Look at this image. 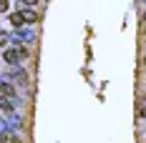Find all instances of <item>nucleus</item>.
<instances>
[{
  "label": "nucleus",
  "instance_id": "nucleus-3",
  "mask_svg": "<svg viewBox=\"0 0 146 143\" xmlns=\"http://www.w3.org/2000/svg\"><path fill=\"white\" fill-rule=\"evenodd\" d=\"M23 18H25L28 23H35V20H38V15H35V13H30V10H25V13H23Z\"/></svg>",
  "mask_w": 146,
  "mask_h": 143
},
{
  "label": "nucleus",
  "instance_id": "nucleus-2",
  "mask_svg": "<svg viewBox=\"0 0 146 143\" xmlns=\"http://www.w3.org/2000/svg\"><path fill=\"white\" fill-rule=\"evenodd\" d=\"M3 96H5V98H13V86H10V83L3 86Z\"/></svg>",
  "mask_w": 146,
  "mask_h": 143
},
{
  "label": "nucleus",
  "instance_id": "nucleus-1",
  "mask_svg": "<svg viewBox=\"0 0 146 143\" xmlns=\"http://www.w3.org/2000/svg\"><path fill=\"white\" fill-rule=\"evenodd\" d=\"M5 60H8V63H18V60H23V58H20V50H18V48H15V50H5Z\"/></svg>",
  "mask_w": 146,
  "mask_h": 143
},
{
  "label": "nucleus",
  "instance_id": "nucleus-4",
  "mask_svg": "<svg viewBox=\"0 0 146 143\" xmlns=\"http://www.w3.org/2000/svg\"><path fill=\"white\" fill-rule=\"evenodd\" d=\"M141 33H144V35H146V20H144V23H141Z\"/></svg>",
  "mask_w": 146,
  "mask_h": 143
}]
</instances>
